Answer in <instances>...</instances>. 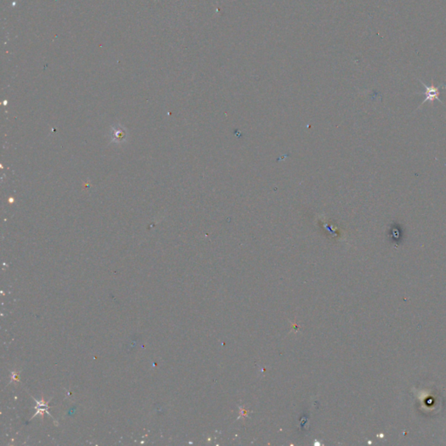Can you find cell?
Masks as SVG:
<instances>
[{
	"mask_svg": "<svg viewBox=\"0 0 446 446\" xmlns=\"http://www.w3.org/2000/svg\"><path fill=\"white\" fill-rule=\"evenodd\" d=\"M420 83L423 85V87H425V92L419 93V94L425 95V99H424V101L422 102L421 105H419L418 107H421L422 105H424L425 102H430L431 104H433L434 100H437V101L442 103L439 98V94L441 88H446L445 86L443 84H441L439 87H435L433 82H432V85H431V87H428L427 85H425L421 81H420Z\"/></svg>",
	"mask_w": 446,
	"mask_h": 446,
	"instance_id": "obj_1",
	"label": "cell"
}]
</instances>
